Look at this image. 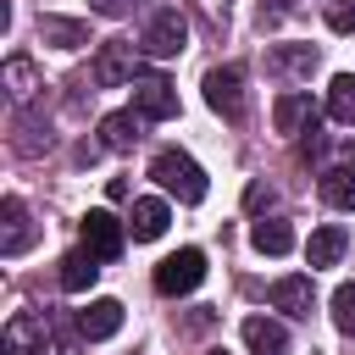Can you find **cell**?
Segmentation results:
<instances>
[{"label":"cell","mask_w":355,"mask_h":355,"mask_svg":"<svg viewBox=\"0 0 355 355\" xmlns=\"http://www.w3.org/2000/svg\"><path fill=\"white\" fill-rule=\"evenodd\" d=\"M89 6H94V11H100V17H122V11H128V6H133V0H89Z\"/></svg>","instance_id":"cell-26"},{"label":"cell","mask_w":355,"mask_h":355,"mask_svg":"<svg viewBox=\"0 0 355 355\" xmlns=\"http://www.w3.org/2000/svg\"><path fill=\"white\" fill-rule=\"evenodd\" d=\"M266 67H272V72H288V78H311V72H316V50H311V44H277V50L266 55Z\"/></svg>","instance_id":"cell-20"},{"label":"cell","mask_w":355,"mask_h":355,"mask_svg":"<svg viewBox=\"0 0 355 355\" xmlns=\"http://www.w3.org/2000/svg\"><path fill=\"white\" fill-rule=\"evenodd\" d=\"M333 327L355 338V283H338L333 288Z\"/></svg>","instance_id":"cell-24"},{"label":"cell","mask_w":355,"mask_h":355,"mask_svg":"<svg viewBox=\"0 0 355 355\" xmlns=\"http://www.w3.org/2000/svg\"><path fill=\"white\" fill-rule=\"evenodd\" d=\"M327 116L344 122V128H355V72H338L327 83Z\"/></svg>","instance_id":"cell-23"},{"label":"cell","mask_w":355,"mask_h":355,"mask_svg":"<svg viewBox=\"0 0 355 355\" xmlns=\"http://www.w3.org/2000/svg\"><path fill=\"white\" fill-rule=\"evenodd\" d=\"M39 44L78 50V44H89V22H78V17H39Z\"/></svg>","instance_id":"cell-14"},{"label":"cell","mask_w":355,"mask_h":355,"mask_svg":"<svg viewBox=\"0 0 355 355\" xmlns=\"http://www.w3.org/2000/svg\"><path fill=\"white\" fill-rule=\"evenodd\" d=\"M211 355H227V349H211Z\"/></svg>","instance_id":"cell-28"},{"label":"cell","mask_w":355,"mask_h":355,"mask_svg":"<svg viewBox=\"0 0 355 355\" xmlns=\"http://www.w3.org/2000/svg\"><path fill=\"white\" fill-rule=\"evenodd\" d=\"M200 11H205V17H211V22H216V28H222V22H227V0H200Z\"/></svg>","instance_id":"cell-27"},{"label":"cell","mask_w":355,"mask_h":355,"mask_svg":"<svg viewBox=\"0 0 355 355\" xmlns=\"http://www.w3.org/2000/svg\"><path fill=\"white\" fill-rule=\"evenodd\" d=\"M266 300L277 305V311H288V316H311V300H316V288H311V277H277L272 288H266Z\"/></svg>","instance_id":"cell-13"},{"label":"cell","mask_w":355,"mask_h":355,"mask_svg":"<svg viewBox=\"0 0 355 355\" xmlns=\"http://www.w3.org/2000/svg\"><path fill=\"white\" fill-rule=\"evenodd\" d=\"M133 111L150 122H172L178 116V89L166 78H133Z\"/></svg>","instance_id":"cell-7"},{"label":"cell","mask_w":355,"mask_h":355,"mask_svg":"<svg viewBox=\"0 0 355 355\" xmlns=\"http://www.w3.org/2000/svg\"><path fill=\"white\" fill-rule=\"evenodd\" d=\"M94 83H100V89L133 83V44H128V39H105V44H100V55H94Z\"/></svg>","instance_id":"cell-9"},{"label":"cell","mask_w":355,"mask_h":355,"mask_svg":"<svg viewBox=\"0 0 355 355\" xmlns=\"http://www.w3.org/2000/svg\"><path fill=\"white\" fill-rule=\"evenodd\" d=\"M316 189H322V200L333 211H355V166H327Z\"/></svg>","instance_id":"cell-19"},{"label":"cell","mask_w":355,"mask_h":355,"mask_svg":"<svg viewBox=\"0 0 355 355\" xmlns=\"http://www.w3.org/2000/svg\"><path fill=\"white\" fill-rule=\"evenodd\" d=\"M205 283V255L200 250H178V255H166L161 266H155V294H194Z\"/></svg>","instance_id":"cell-2"},{"label":"cell","mask_w":355,"mask_h":355,"mask_svg":"<svg viewBox=\"0 0 355 355\" xmlns=\"http://www.w3.org/2000/svg\"><path fill=\"white\" fill-rule=\"evenodd\" d=\"M94 277H100V255L94 250H67L61 255V288L67 294H83Z\"/></svg>","instance_id":"cell-17"},{"label":"cell","mask_w":355,"mask_h":355,"mask_svg":"<svg viewBox=\"0 0 355 355\" xmlns=\"http://www.w3.org/2000/svg\"><path fill=\"white\" fill-rule=\"evenodd\" d=\"M150 178L166 189V194H178L183 205H200L205 200V172H200V161L194 155H183V150H161L155 161H150Z\"/></svg>","instance_id":"cell-1"},{"label":"cell","mask_w":355,"mask_h":355,"mask_svg":"<svg viewBox=\"0 0 355 355\" xmlns=\"http://www.w3.org/2000/svg\"><path fill=\"white\" fill-rule=\"evenodd\" d=\"M166 222H172L166 200H133V216H128V227H133V239H139V244L161 239V233H166Z\"/></svg>","instance_id":"cell-16"},{"label":"cell","mask_w":355,"mask_h":355,"mask_svg":"<svg viewBox=\"0 0 355 355\" xmlns=\"http://www.w3.org/2000/svg\"><path fill=\"white\" fill-rule=\"evenodd\" d=\"M244 344L250 355H288V327L272 316H244Z\"/></svg>","instance_id":"cell-11"},{"label":"cell","mask_w":355,"mask_h":355,"mask_svg":"<svg viewBox=\"0 0 355 355\" xmlns=\"http://www.w3.org/2000/svg\"><path fill=\"white\" fill-rule=\"evenodd\" d=\"M139 44H144V55H161V61H166V55H178V50L189 44V22H183V17L166 6V11H155V17L144 22Z\"/></svg>","instance_id":"cell-4"},{"label":"cell","mask_w":355,"mask_h":355,"mask_svg":"<svg viewBox=\"0 0 355 355\" xmlns=\"http://www.w3.org/2000/svg\"><path fill=\"white\" fill-rule=\"evenodd\" d=\"M327 28L333 33H355V0H333L327 6Z\"/></svg>","instance_id":"cell-25"},{"label":"cell","mask_w":355,"mask_h":355,"mask_svg":"<svg viewBox=\"0 0 355 355\" xmlns=\"http://www.w3.org/2000/svg\"><path fill=\"white\" fill-rule=\"evenodd\" d=\"M0 349L6 355H50V333H44V322L33 311H17L6 322V333H0Z\"/></svg>","instance_id":"cell-6"},{"label":"cell","mask_w":355,"mask_h":355,"mask_svg":"<svg viewBox=\"0 0 355 355\" xmlns=\"http://www.w3.org/2000/svg\"><path fill=\"white\" fill-rule=\"evenodd\" d=\"M116 327H122V300H89V305L78 311V333H83L89 344L111 338Z\"/></svg>","instance_id":"cell-10"},{"label":"cell","mask_w":355,"mask_h":355,"mask_svg":"<svg viewBox=\"0 0 355 355\" xmlns=\"http://www.w3.org/2000/svg\"><path fill=\"white\" fill-rule=\"evenodd\" d=\"M205 105H211L216 116L239 122V116H244V72H239V67H211V72H205Z\"/></svg>","instance_id":"cell-3"},{"label":"cell","mask_w":355,"mask_h":355,"mask_svg":"<svg viewBox=\"0 0 355 355\" xmlns=\"http://www.w3.org/2000/svg\"><path fill=\"white\" fill-rule=\"evenodd\" d=\"M33 233H39V227H33L28 205H22L17 194H6V200H0V255H6V261H17V255L33 244Z\"/></svg>","instance_id":"cell-5"},{"label":"cell","mask_w":355,"mask_h":355,"mask_svg":"<svg viewBox=\"0 0 355 355\" xmlns=\"http://www.w3.org/2000/svg\"><path fill=\"white\" fill-rule=\"evenodd\" d=\"M0 78H6V89H11V100H17V105H28V100L44 89V78H39V67H33L28 55H11V61L0 67Z\"/></svg>","instance_id":"cell-15"},{"label":"cell","mask_w":355,"mask_h":355,"mask_svg":"<svg viewBox=\"0 0 355 355\" xmlns=\"http://www.w3.org/2000/svg\"><path fill=\"white\" fill-rule=\"evenodd\" d=\"M122 244H128V227H122L111 211H89V216H83V250H94L100 261H116Z\"/></svg>","instance_id":"cell-8"},{"label":"cell","mask_w":355,"mask_h":355,"mask_svg":"<svg viewBox=\"0 0 355 355\" xmlns=\"http://www.w3.org/2000/svg\"><path fill=\"white\" fill-rule=\"evenodd\" d=\"M250 244H255L261 255H288V250H294V227H288L283 216H266V222L250 227Z\"/></svg>","instance_id":"cell-18"},{"label":"cell","mask_w":355,"mask_h":355,"mask_svg":"<svg viewBox=\"0 0 355 355\" xmlns=\"http://www.w3.org/2000/svg\"><path fill=\"white\" fill-rule=\"evenodd\" d=\"M100 144L105 150H133L139 144V111H111L100 122Z\"/></svg>","instance_id":"cell-21"},{"label":"cell","mask_w":355,"mask_h":355,"mask_svg":"<svg viewBox=\"0 0 355 355\" xmlns=\"http://www.w3.org/2000/svg\"><path fill=\"white\" fill-rule=\"evenodd\" d=\"M272 122H277V133H305V128H316L311 94H300V89L277 94V105H272Z\"/></svg>","instance_id":"cell-12"},{"label":"cell","mask_w":355,"mask_h":355,"mask_svg":"<svg viewBox=\"0 0 355 355\" xmlns=\"http://www.w3.org/2000/svg\"><path fill=\"white\" fill-rule=\"evenodd\" d=\"M344 244H349V239H344V227H316V233H311V244H305L311 272H316V266H333V261L344 255Z\"/></svg>","instance_id":"cell-22"}]
</instances>
